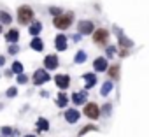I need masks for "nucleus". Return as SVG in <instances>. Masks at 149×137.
<instances>
[{"instance_id":"f257e3e1","label":"nucleus","mask_w":149,"mask_h":137,"mask_svg":"<svg viewBox=\"0 0 149 137\" xmlns=\"http://www.w3.org/2000/svg\"><path fill=\"white\" fill-rule=\"evenodd\" d=\"M72 20H74V14H72V13L60 14L58 18H54V20H53V25H54L56 28H60V30H67V28L70 27Z\"/></svg>"},{"instance_id":"f03ea898","label":"nucleus","mask_w":149,"mask_h":137,"mask_svg":"<svg viewBox=\"0 0 149 137\" xmlns=\"http://www.w3.org/2000/svg\"><path fill=\"white\" fill-rule=\"evenodd\" d=\"M33 20V11L28 7V6H21L18 9V21L21 25H28L30 21Z\"/></svg>"},{"instance_id":"7ed1b4c3","label":"nucleus","mask_w":149,"mask_h":137,"mask_svg":"<svg viewBox=\"0 0 149 137\" xmlns=\"http://www.w3.org/2000/svg\"><path fill=\"white\" fill-rule=\"evenodd\" d=\"M107 39H109V32L105 28H98L93 32V42L95 44H105Z\"/></svg>"},{"instance_id":"20e7f679","label":"nucleus","mask_w":149,"mask_h":137,"mask_svg":"<svg viewBox=\"0 0 149 137\" xmlns=\"http://www.w3.org/2000/svg\"><path fill=\"white\" fill-rule=\"evenodd\" d=\"M84 114H86L90 120H97V118H100V109H98V106H97L95 102H90V104L84 107Z\"/></svg>"},{"instance_id":"39448f33","label":"nucleus","mask_w":149,"mask_h":137,"mask_svg":"<svg viewBox=\"0 0 149 137\" xmlns=\"http://www.w3.org/2000/svg\"><path fill=\"white\" fill-rule=\"evenodd\" d=\"M46 81H49V74L44 71V68H40V71H37L33 74V85H42Z\"/></svg>"},{"instance_id":"423d86ee","label":"nucleus","mask_w":149,"mask_h":137,"mask_svg":"<svg viewBox=\"0 0 149 137\" xmlns=\"http://www.w3.org/2000/svg\"><path fill=\"white\" fill-rule=\"evenodd\" d=\"M77 30H79V34L88 35V34H93V32H95V27H93L91 21H81L79 27H77Z\"/></svg>"},{"instance_id":"0eeeda50","label":"nucleus","mask_w":149,"mask_h":137,"mask_svg":"<svg viewBox=\"0 0 149 137\" xmlns=\"http://www.w3.org/2000/svg\"><path fill=\"white\" fill-rule=\"evenodd\" d=\"M54 81H56V85H58V88H61V90H65V88H68V83H70V78H68L67 74H60V76H56V78H54Z\"/></svg>"},{"instance_id":"6e6552de","label":"nucleus","mask_w":149,"mask_h":137,"mask_svg":"<svg viewBox=\"0 0 149 137\" xmlns=\"http://www.w3.org/2000/svg\"><path fill=\"white\" fill-rule=\"evenodd\" d=\"M44 65H46V68L53 71V68H56V67H58V58H56L54 55H47V56H46V60H44Z\"/></svg>"},{"instance_id":"1a4fd4ad","label":"nucleus","mask_w":149,"mask_h":137,"mask_svg":"<svg viewBox=\"0 0 149 137\" xmlns=\"http://www.w3.org/2000/svg\"><path fill=\"white\" fill-rule=\"evenodd\" d=\"M86 97H88V93H86V90H83V92H79V93H74L72 95V102L74 104H84L86 102Z\"/></svg>"},{"instance_id":"9d476101","label":"nucleus","mask_w":149,"mask_h":137,"mask_svg":"<svg viewBox=\"0 0 149 137\" xmlns=\"http://www.w3.org/2000/svg\"><path fill=\"white\" fill-rule=\"evenodd\" d=\"M65 120H67L68 123H76V121L79 120V113H77L76 109H68V111L65 113Z\"/></svg>"},{"instance_id":"9b49d317","label":"nucleus","mask_w":149,"mask_h":137,"mask_svg":"<svg viewBox=\"0 0 149 137\" xmlns=\"http://www.w3.org/2000/svg\"><path fill=\"white\" fill-rule=\"evenodd\" d=\"M93 67H95V71H100L102 72V71H105V68H107V60L100 56V58H97L93 62Z\"/></svg>"},{"instance_id":"f8f14e48","label":"nucleus","mask_w":149,"mask_h":137,"mask_svg":"<svg viewBox=\"0 0 149 137\" xmlns=\"http://www.w3.org/2000/svg\"><path fill=\"white\" fill-rule=\"evenodd\" d=\"M54 44H56V49H60V51H65V49H67V39H65V35H63V34H60V35L56 37Z\"/></svg>"},{"instance_id":"ddd939ff","label":"nucleus","mask_w":149,"mask_h":137,"mask_svg":"<svg viewBox=\"0 0 149 137\" xmlns=\"http://www.w3.org/2000/svg\"><path fill=\"white\" fill-rule=\"evenodd\" d=\"M6 39H7V42H16V41L19 39V32L13 28V30H9V32H7V35H6Z\"/></svg>"},{"instance_id":"4468645a","label":"nucleus","mask_w":149,"mask_h":137,"mask_svg":"<svg viewBox=\"0 0 149 137\" xmlns=\"http://www.w3.org/2000/svg\"><path fill=\"white\" fill-rule=\"evenodd\" d=\"M37 128H39V132H46V130H49V123H47V120L39 118V120H37Z\"/></svg>"},{"instance_id":"2eb2a0df","label":"nucleus","mask_w":149,"mask_h":137,"mask_svg":"<svg viewBox=\"0 0 149 137\" xmlns=\"http://www.w3.org/2000/svg\"><path fill=\"white\" fill-rule=\"evenodd\" d=\"M40 28H42L40 21H33V23L30 25V34H32V35H37V34L40 32Z\"/></svg>"},{"instance_id":"dca6fc26","label":"nucleus","mask_w":149,"mask_h":137,"mask_svg":"<svg viewBox=\"0 0 149 137\" xmlns=\"http://www.w3.org/2000/svg\"><path fill=\"white\" fill-rule=\"evenodd\" d=\"M84 79H86V88H91V86L97 83L95 74H84Z\"/></svg>"},{"instance_id":"f3484780","label":"nucleus","mask_w":149,"mask_h":137,"mask_svg":"<svg viewBox=\"0 0 149 137\" xmlns=\"http://www.w3.org/2000/svg\"><path fill=\"white\" fill-rule=\"evenodd\" d=\"M0 21H2V23H6V25H9V23L13 21V18H11V14H9V13H6V11H0Z\"/></svg>"},{"instance_id":"a211bd4d","label":"nucleus","mask_w":149,"mask_h":137,"mask_svg":"<svg viewBox=\"0 0 149 137\" xmlns=\"http://www.w3.org/2000/svg\"><path fill=\"white\" fill-rule=\"evenodd\" d=\"M30 46H32V49H35V51H42V46H44V44H42V41H40V39H37V37H35V39L32 41V44H30Z\"/></svg>"},{"instance_id":"6ab92c4d","label":"nucleus","mask_w":149,"mask_h":137,"mask_svg":"<svg viewBox=\"0 0 149 137\" xmlns=\"http://www.w3.org/2000/svg\"><path fill=\"white\" fill-rule=\"evenodd\" d=\"M67 100H68V99H67V95H65V93H60V97L56 99L58 107H65V106H67Z\"/></svg>"},{"instance_id":"aec40b11","label":"nucleus","mask_w":149,"mask_h":137,"mask_svg":"<svg viewBox=\"0 0 149 137\" xmlns=\"http://www.w3.org/2000/svg\"><path fill=\"white\" fill-rule=\"evenodd\" d=\"M109 76L114 78V79H118V76H119V67H118V65H112V67L109 68Z\"/></svg>"},{"instance_id":"412c9836","label":"nucleus","mask_w":149,"mask_h":137,"mask_svg":"<svg viewBox=\"0 0 149 137\" xmlns=\"http://www.w3.org/2000/svg\"><path fill=\"white\" fill-rule=\"evenodd\" d=\"M111 90H112V83H109V81H107V83H104V86H102V92H100V93H102V95H107Z\"/></svg>"},{"instance_id":"4be33fe9","label":"nucleus","mask_w":149,"mask_h":137,"mask_svg":"<svg viewBox=\"0 0 149 137\" xmlns=\"http://www.w3.org/2000/svg\"><path fill=\"white\" fill-rule=\"evenodd\" d=\"M13 71H14L16 74H21V72H23V65H21L19 62H14V63H13Z\"/></svg>"},{"instance_id":"5701e85b","label":"nucleus","mask_w":149,"mask_h":137,"mask_svg":"<svg viewBox=\"0 0 149 137\" xmlns=\"http://www.w3.org/2000/svg\"><path fill=\"white\" fill-rule=\"evenodd\" d=\"M84 60H86V53H84V51H79V53L76 55V62H77V63H83Z\"/></svg>"},{"instance_id":"b1692460","label":"nucleus","mask_w":149,"mask_h":137,"mask_svg":"<svg viewBox=\"0 0 149 137\" xmlns=\"http://www.w3.org/2000/svg\"><path fill=\"white\" fill-rule=\"evenodd\" d=\"M91 130H97V128H95V127H93V125H90V127H84V128H83V130H81V132H79V135H84V134H86V132H91Z\"/></svg>"},{"instance_id":"393cba45","label":"nucleus","mask_w":149,"mask_h":137,"mask_svg":"<svg viewBox=\"0 0 149 137\" xmlns=\"http://www.w3.org/2000/svg\"><path fill=\"white\" fill-rule=\"evenodd\" d=\"M51 14H53L54 18H58V16L61 14V11H60V9H56V7H51Z\"/></svg>"},{"instance_id":"a878e982","label":"nucleus","mask_w":149,"mask_h":137,"mask_svg":"<svg viewBox=\"0 0 149 137\" xmlns=\"http://www.w3.org/2000/svg\"><path fill=\"white\" fill-rule=\"evenodd\" d=\"M16 93H18V90H16V88H9V90H7V97H14Z\"/></svg>"},{"instance_id":"bb28decb","label":"nucleus","mask_w":149,"mask_h":137,"mask_svg":"<svg viewBox=\"0 0 149 137\" xmlns=\"http://www.w3.org/2000/svg\"><path fill=\"white\" fill-rule=\"evenodd\" d=\"M116 53V48L114 46H111V48H107V56H112Z\"/></svg>"},{"instance_id":"cd10ccee","label":"nucleus","mask_w":149,"mask_h":137,"mask_svg":"<svg viewBox=\"0 0 149 137\" xmlns=\"http://www.w3.org/2000/svg\"><path fill=\"white\" fill-rule=\"evenodd\" d=\"M2 134H6V135H11V134H13V130H11L9 127H4V128H2Z\"/></svg>"},{"instance_id":"c85d7f7f","label":"nucleus","mask_w":149,"mask_h":137,"mask_svg":"<svg viewBox=\"0 0 149 137\" xmlns=\"http://www.w3.org/2000/svg\"><path fill=\"white\" fill-rule=\"evenodd\" d=\"M18 83H26V76L19 74V76H18Z\"/></svg>"},{"instance_id":"c756f323","label":"nucleus","mask_w":149,"mask_h":137,"mask_svg":"<svg viewBox=\"0 0 149 137\" xmlns=\"http://www.w3.org/2000/svg\"><path fill=\"white\" fill-rule=\"evenodd\" d=\"M9 53H11V55L18 53V46H11V48H9Z\"/></svg>"},{"instance_id":"7c9ffc66","label":"nucleus","mask_w":149,"mask_h":137,"mask_svg":"<svg viewBox=\"0 0 149 137\" xmlns=\"http://www.w3.org/2000/svg\"><path fill=\"white\" fill-rule=\"evenodd\" d=\"M109 111H111V106H109V104H107V106H105V107H104V113H105V114H109Z\"/></svg>"},{"instance_id":"2f4dec72","label":"nucleus","mask_w":149,"mask_h":137,"mask_svg":"<svg viewBox=\"0 0 149 137\" xmlns=\"http://www.w3.org/2000/svg\"><path fill=\"white\" fill-rule=\"evenodd\" d=\"M4 63H6V58H4V56H0V65H4Z\"/></svg>"},{"instance_id":"473e14b6","label":"nucleus","mask_w":149,"mask_h":137,"mask_svg":"<svg viewBox=\"0 0 149 137\" xmlns=\"http://www.w3.org/2000/svg\"><path fill=\"white\" fill-rule=\"evenodd\" d=\"M25 137H35V135H25Z\"/></svg>"},{"instance_id":"72a5a7b5","label":"nucleus","mask_w":149,"mask_h":137,"mask_svg":"<svg viewBox=\"0 0 149 137\" xmlns=\"http://www.w3.org/2000/svg\"><path fill=\"white\" fill-rule=\"evenodd\" d=\"M0 32H2V27H0Z\"/></svg>"}]
</instances>
